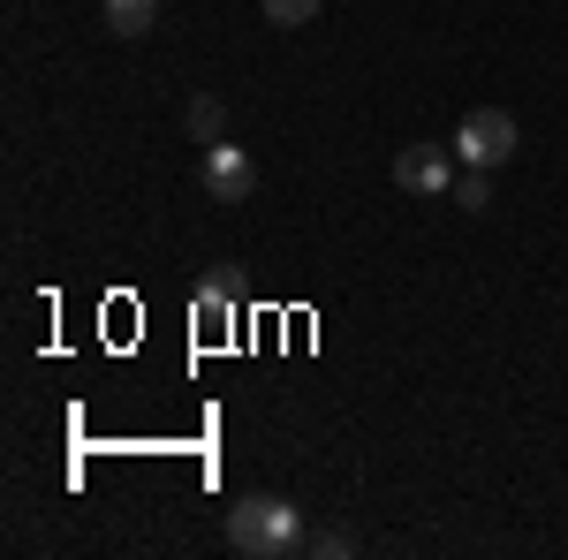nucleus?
<instances>
[{
	"instance_id": "f257e3e1",
	"label": "nucleus",
	"mask_w": 568,
	"mask_h": 560,
	"mask_svg": "<svg viewBox=\"0 0 568 560\" xmlns=\"http://www.w3.org/2000/svg\"><path fill=\"white\" fill-rule=\"evenodd\" d=\"M227 546L243 560H288L304 546V508L281 500V492H243L227 508Z\"/></svg>"
},
{
	"instance_id": "f03ea898",
	"label": "nucleus",
	"mask_w": 568,
	"mask_h": 560,
	"mask_svg": "<svg viewBox=\"0 0 568 560\" xmlns=\"http://www.w3.org/2000/svg\"><path fill=\"white\" fill-rule=\"evenodd\" d=\"M516 144H524L516 114H508V106H478V114H463V130H455V160L493 174V167H508V160H516Z\"/></svg>"
},
{
	"instance_id": "7ed1b4c3",
	"label": "nucleus",
	"mask_w": 568,
	"mask_h": 560,
	"mask_svg": "<svg viewBox=\"0 0 568 560\" xmlns=\"http://www.w3.org/2000/svg\"><path fill=\"white\" fill-rule=\"evenodd\" d=\"M394 182L409 197H447L455 190V144H402L394 152Z\"/></svg>"
},
{
	"instance_id": "20e7f679",
	"label": "nucleus",
	"mask_w": 568,
	"mask_h": 560,
	"mask_svg": "<svg viewBox=\"0 0 568 560\" xmlns=\"http://www.w3.org/2000/svg\"><path fill=\"white\" fill-rule=\"evenodd\" d=\"M205 190H213L220 205H243V197L258 190L251 152H243V144H227V136H220V144H205Z\"/></svg>"
},
{
	"instance_id": "39448f33",
	"label": "nucleus",
	"mask_w": 568,
	"mask_h": 560,
	"mask_svg": "<svg viewBox=\"0 0 568 560\" xmlns=\"http://www.w3.org/2000/svg\"><path fill=\"white\" fill-rule=\"evenodd\" d=\"M197 326L205 334H227L235 326V273H205L197 281Z\"/></svg>"
},
{
	"instance_id": "423d86ee",
	"label": "nucleus",
	"mask_w": 568,
	"mask_h": 560,
	"mask_svg": "<svg viewBox=\"0 0 568 560\" xmlns=\"http://www.w3.org/2000/svg\"><path fill=\"white\" fill-rule=\"evenodd\" d=\"M160 23V0H106V31L114 39H144Z\"/></svg>"
},
{
	"instance_id": "0eeeda50",
	"label": "nucleus",
	"mask_w": 568,
	"mask_h": 560,
	"mask_svg": "<svg viewBox=\"0 0 568 560\" xmlns=\"http://www.w3.org/2000/svg\"><path fill=\"white\" fill-rule=\"evenodd\" d=\"M190 136H197V144H220V136H227V114H220L213 99H197V106H190Z\"/></svg>"
},
{
	"instance_id": "6e6552de",
	"label": "nucleus",
	"mask_w": 568,
	"mask_h": 560,
	"mask_svg": "<svg viewBox=\"0 0 568 560\" xmlns=\"http://www.w3.org/2000/svg\"><path fill=\"white\" fill-rule=\"evenodd\" d=\"M326 0H265V23H281V31H296V23H311Z\"/></svg>"
},
{
	"instance_id": "1a4fd4ad",
	"label": "nucleus",
	"mask_w": 568,
	"mask_h": 560,
	"mask_svg": "<svg viewBox=\"0 0 568 560\" xmlns=\"http://www.w3.org/2000/svg\"><path fill=\"white\" fill-rule=\"evenodd\" d=\"M447 197H455V205H470V213H485V205H493V190H485V167H470L463 182H455V190H447Z\"/></svg>"
},
{
	"instance_id": "9d476101",
	"label": "nucleus",
	"mask_w": 568,
	"mask_h": 560,
	"mask_svg": "<svg viewBox=\"0 0 568 560\" xmlns=\"http://www.w3.org/2000/svg\"><path fill=\"white\" fill-rule=\"evenodd\" d=\"M311 553H356V530H318V538H311Z\"/></svg>"
}]
</instances>
